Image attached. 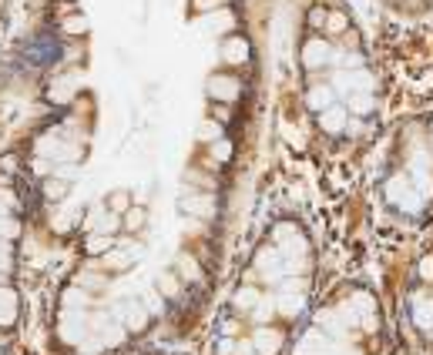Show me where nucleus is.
Instances as JSON below:
<instances>
[{
  "label": "nucleus",
  "mask_w": 433,
  "mask_h": 355,
  "mask_svg": "<svg viewBox=\"0 0 433 355\" xmlns=\"http://www.w3.org/2000/svg\"><path fill=\"white\" fill-rule=\"evenodd\" d=\"M383 312L373 288L353 285L319 305L309 325L289 342V355H379Z\"/></svg>",
  "instance_id": "2"
},
{
  "label": "nucleus",
  "mask_w": 433,
  "mask_h": 355,
  "mask_svg": "<svg viewBox=\"0 0 433 355\" xmlns=\"http://www.w3.org/2000/svg\"><path fill=\"white\" fill-rule=\"evenodd\" d=\"M309 238L295 221H279L252 255V278L228 295L215 325L212 355H282L309 309Z\"/></svg>",
  "instance_id": "1"
},
{
  "label": "nucleus",
  "mask_w": 433,
  "mask_h": 355,
  "mask_svg": "<svg viewBox=\"0 0 433 355\" xmlns=\"http://www.w3.org/2000/svg\"><path fill=\"white\" fill-rule=\"evenodd\" d=\"M329 54H333V44L326 41V37H309V41L303 44V68H306L309 74L329 68Z\"/></svg>",
  "instance_id": "4"
},
{
  "label": "nucleus",
  "mask_w": 433,
  "mask_h": 355,
  "mask_svg": "<svg viewBox=\"0 0 433 355\" xmlns=\"http://www.w3.org/2000/svg\"><path fill=\"white\" fill-rule=\"evenodd\" d=\"M20 208V198L11 185L0 188V355H11V335L20 318V295L11 285L14 272V242L20 238L14 211Z\"/></svg>",
  "instance_id": "3"
}]
</instances>
